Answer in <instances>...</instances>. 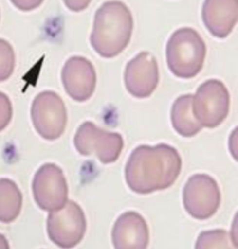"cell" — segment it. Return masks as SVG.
I'll list each match as a JSON object with an SVG mask.
<instances>
[{
    "instance_id": "6da1fadb",
    "label": "cell",
    "mask_w": 238,
    "mask_h": 249,
    "mask_svg": "<svg viewBox=\"0 0 238 249\" xmlns=\"http://www.w3.org/2000/svg\"><path fill=\"white\" fill-rule=\"evenodd\" d=\"M182 166V157L173 146L144 144L131 152L125 167V178L132 192L149 195L172 186Z\"/></svg>"
},
{
    "instance_id": "7a4b0ae2",
    "label": "cell",
    "mask_w": 238,
    "mask_h": 249,
    "mask_svg": "<svg viewBox=\"0 0 238 249\" xmlns=\"http://www.w3.org/2000/svg\"><path fill=\"white\" fill-rule=\"evenodd\" d=\"M134 28L133 16L121 1L104 2L94 16L91 44L101 57L112 59L124 52Z\"/></svg>"
},
{
    "instance_id": "3957f363",
    "label": "cell",
    "mask_w": 238,
    "mask_h": 249,
    "mask_svg": "<svg viewBox=\"0 0 238 249\" xmlns=\"http://www.w3.org/2000/svg\"><path fill=\"white\" fill-rule=\"evenodd\" d=\"M166 63L177 77L190 79L203 69L207 46L198 32L183 27L174 32L166 43Z\"/></svg>"
},
{
    "instance_id": "277c9868",
    "label": "cell",
    "mask_w": 238,
    "mask_h": 249,
    "mask_svg": "<svg viewBox=\"0 0 238 249\" xmlns=\"http://www.w3.org/2000/svg\"><path fill=\"white\" fill-rule=\"evenodd\" d=\"M193 113L202 127L215 128L228 116L230 93L219 79H208L201 84L193 95Z\"/></svg>"
},
{
    "instance_id": "5b68a950",
    "label": "cell",
    "mask_w": 238,
    "mask_h": 249,
    "mask_svg": "<svg viewBox=\"0 0 238 249\" xmlns=\"http://www.w3.org/2000/svg\"><path fill=\"white\" fill-rule=\"evenodd\" d=\"M73 144L81 156H95L101 163L108 165L120 157L124 140L119 133L106 131L92 122L86 121L77 128Z\"/></svg>"
},
{
    "instance_id": "8992f818",
    "label": "cell",
    "mask_w": 238,
    "mask_h": 249,
    "mask_svg": "<svg viewBox=\"0 0 238 249\" xmlns=\"http://www.w3.org/2000/svg\"><path fill=\"white\" fill-rule=\"evenodd\" d=\"M87 220L81 207L72 200L63 208L50 212L47 218L48 235L61 249H73L83 240Z\"/></svg>"
},
{
    "instance_id": "52a82bcc",
    "label": "cell",
    "mask_w": 238,
    "mask_h": 249,
    "mask_svg": "<svg viewBox=\"0 0 238 249\" xmlns=\"http://www.w3.org/2000/svg\"><path fill=\"white\" fill-rule=\"evenodd\" d=\"M221 201L216 179L207 174L190 177L183 190V202L187 213L199 220H205L217 213Z\"/></svg>"
},
{
    "instance_id": "ba28073f",
    "label": "cell",
    "mask_w": 238,
    "mask_h": 249,
    "mask_svg": "<svg viewBox=\"0 0 238 249\" xmlns=\"http://www.w3.org/2000/svg\"><path fill=\"white\" fill-rule=\"evenodd\" d=\"M36 131L47 141L58 140L67 124V110L62 98L54 91H43L35 98L31 107Z\"/></svg>"
},
{
    "instance_id": "9c48e42d",
    "label": "cell",
    "mask_w": 238,
    "mask_h": 249,
    "mask_svg": "<svg viewBox=\"0 0 238 249\" xmlns=\"http://www.w3.org/2000/svg\"><path fill=\"white\" fill-rule=\"evenodd\" d=\"M32 191L38 208L52 212L64 207L68 201V184L62 168L47 163L35 174Z\"/></svg>"
},
{
    "instance_id": "30bf717a",
    "label": "cell",
    "mask_w": 238,
    "mask_h": 249,
    "mask_svg": "<svg viewBox=\"0 0 238 249\" xmlns=\"http://www.w3.org/2000/svg\"><path fill=\"white\" fill-rule=\"evenodd\" d=\"M124 83L128 92L135 98H149L159 83V70L155 56L150 52H142L128 62Z\"/></svg>"
},
{
    "instance_id": "8fae6325",
    "label": "cell",
    "mask_w": 238,
    "mask_h": 249,
    "mask_svg": "<svg viewBox=\"0 0 238 249\" xmlns=\"http://www.w3.org/2000/svg\"><path fill=\"white\" fill-rule=\"evenodd\" d=\"M62 81L65 92L75 102L84 103L92 98L97 85L93 64L82 56H72L63 65Z\"/></svg>"
},
{
    "instance_id": "7c38bea8",
    "label": "cell",
    "mask_w": 238,
    "mask_h": 249,
    "mask_svg": "<svg viewBox=\"0 0 238 249\" xmlns=\"http://www.w3.org/2000/svg\"><path fill=\"white\" fill-rule=\"evenodd\" d=\"M112 242L116 249H147L150 232L145 218L135 211L121 214L114 222Z\"/></svg>"
},
{
    "instance_id": "4fadbf2b",
    "label": "cell",
    "mask_w": 238,
    "mask_h": 249,
    "mask_svg": "<svg viewBox=\"0 0 238 249\" xmlns=\"http://www.w3.org/2000/svg\"><path fill=\"white\" fill-rule=\"evenodd\" d=\"M238 10V0H205L202 20L213 36L223 39L237 25Z\"/></svg>"
},
{
    "instance_id": "5bb4252c",
    "label": "cell",
    "mask_w": 238,
    "mask_h": 249,
    "mask_svg": "<svg viewBox=\"0 0 238 249\" xmlns=\"http://www.w3.org/2000/svg\"><path fill=\"white\" fill-rule=\"evenodd\" d=\"M193 95L185 94L177 98L172 104L170 118L171 124L177 133L184 138L197 135L202 125L197 122L193 113Z\"/></svg>"
},
{
    "instance_id": "9a60e30c",
    "label": "cell",
    "mask_w": 238,
    "mask_h": 249,
    "mask_svg": "<svg viewBox=\"0 0 238 249\" xmlns=\"http://www.w3.org/2000/svg\"><path fill=\"white\" fill-rule=\"evenodd\" d=\"M22 208V194L10 178H0V222L11 223L19 217Z\"/></svg>"
},
{
    "instance_id": "2e32d148",
    "label": "cell",
    "mask_w": 238,
    "mask_h": 249,
    "mask_svg": "<svg viewBox=\"0 0 238 249\" xmlns=\"http://www.w3.org/2000/svg\"><path fill=\"white\" fill-rule=\"evenodd\" d=\"M231 245L232 241L226 231L212 230L200 233L196 244V249H231Z\"/></svg>"
},
{
    "instance_id": "e0dca14e",
    "label": "cell",
    "mask_w": 238,
    "mask_h": 249,
    "mask_svg": "<svg viewBox=\"0 0 238 249\" xmlns=\"http://www.w3.org/2000/svg\"><path fill=\"white\" fill-rule=\"evenodd\" d=\"M15 68V53L11 44L0 38V82L8 80Z\"/></svg>"
},
{
    "instance_id": "ac0fdd59",
    "label": "cell",
    "mask_w": 238,
    "mask_h": 249,
    "mask_svg": "<svg viewBox=\"0 0 238 249\" xmlns=\"http://www.w3.org/2000/svg\"><path fill=\"white\" fill-rule=\"evenodd\" d=\"M12 104L11 100L3 92H0V132L4 130L12 119Z\"/></svg>"
},
{
    "instance_id": "d6986e66",
    "label": "cell",
    "mask_w": 238,
    "mask_h": 249,
    "mask_svg": "<svg viewBox=\"0 0 238 249\" xmlns=\"http://www.w3.org/2000/svg\"><path fill=\"white\" fill-rule=\"evenodd\" d=\"M11 3L20 11H31L41 6L44 0H11Z\"/></svg>"
},
{
    "instance_id": "ffe728a7",
    "label": "cell",
    "mask_w": 238,
    "mask_h": 249,
    "mask_svg": "<svg viewBox=\"0 0 238 249\" xmlns=\"http://www.w3.org/2000/svg\"><path fill=\"white\" fill-rule=\"evenodd\" d=\"M65 7L73 12L83 11L90 6L92 0H62Z\"/></svg>"
},
{
    "instance_id": "44dd1931",
    "label": "cell",
    "mask_w": 238,
    "mask_h": 249,
    "mask_svg": "<svg viewBox=\"0 0 238 249\" xmlns=\"http://www.w3.org/2000/svg\"><path fill=\"white\" fill-rule=\"evenodd\" d=\"M10 245L6 237L0 233V249H9Z\"/></svg>"
}]
</instances>
